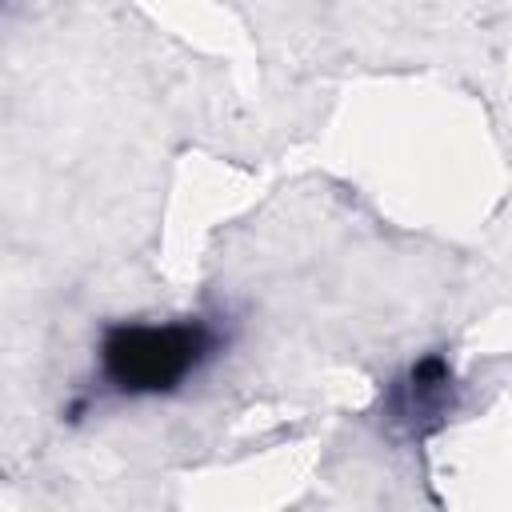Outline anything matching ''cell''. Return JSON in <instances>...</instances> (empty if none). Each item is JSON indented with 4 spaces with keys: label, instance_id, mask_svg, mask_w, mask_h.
Returning <instances> with one entry per match:
<instances>
[{
    "label": "cell",
    "instance_id": "cell-1",
    "mask_svg": "<svg viewBox=\"0 0 512 512\" xmlns=\"http://www.w3.org/2000/svg\"><path fill=\"white\" fill-rule=\"evenodd\" d=\"M228 348L220 316L188 312L168 320H108L92 348V384L72 416L96 400H160L184 392Z\"/></svg>",
    "mask_w": 512,
    "mask_h": 512
},
{
    "label": "cell",
    "instance_id": "cell-2",
    "mask_svg": "<svg viewBox=\"0 0 512 512\" xmlns=\"http://www.w3.org/2000/svg\"><path fill=\"white\" fill-rule=\"evenodd\" d=\"M464 404V384L448 352H420L400 372H392L380 388V428L404 448L428 444Z\"/></svg>",
    "mask_w": 512,
    "mask_h": 512
}]
</instances>
